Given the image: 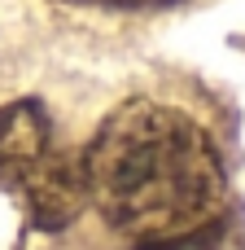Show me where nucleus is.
I'll use <instances>...</instances> for the list:
<instances>
[{"label":"nucleus","instance_id":"f257e3e1","mask_svg":"<svg viewBox=\"0 0 245 250\" xmlns=\"http://www.w3.org/2000/svg\"><path fill=\"white\" fill-rule=\"evenodd\" d=\"M79 158L88 202L136 246L206 229L224 207L215 141L171 105H118Z\"/></svg>","mask_w":245,"mask_h":250},{"label":"nucleus","instance_id":"f03ea898","mask_svg":"<svg viewBox=\"0 0 245 250\" xmlns=\"http://www.w3.org/2000/svg\"><path fill=\"white\" fill-rule=\"evenodd\" d=\"M26 211V220L44 233H57L66 224L79 220V211L88 207V180H83V158H70L61 149H53L13 193Z\"/></svg>","mask_w":245,"mask_h":250},{"label":"nucleus","instance_id":"7ed1b4c3","mask_svg":"<svg viewBox=\"0 0 245 250\" xmlns=\"http://www.w3.org/2000/svg\"><path fill=\"white\" fill-rule=\"evenodd\" d=\"M53 154V123L39 101H13L0 110V189L18 193L22 180Z\"/></svg>","mask_w":245,"mask_h":250},{"label":"nucleus","instance_id":"20e7f679","mask_svg":"<svg viewBox=\"0 0 245 250\" xmlns=\"http://www.w3.org/2000/svg\"><path fill=\"white\" fill-rule=\"evenodd\" d=\"M136 250H219V229H215V224H206V229H193V233H180V237L140 242Z\"/></svg>","mask_w":245,"mask_h":250}]
</instances>
